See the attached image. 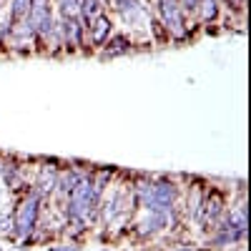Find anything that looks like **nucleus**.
<instances>
[{
  "label": "nucleus",
  "mask_w": 251,
  "mask_h": 251,
  "mask_svg": "<svg viewBox=\"0 0 251 251\" xmlns=\"http://www.w3.org/2000/svg\"><path fill=\"white\" fill-rule=\"evenodd\" d=\"M203 208H206V219H211V221H216L219 216H221V196L219 194H214L211 199H208L206 203H203Z\"/></svg>",
  "instance_id": "obj_16"
},
{
  "label": "nucleus",
  "mask_w": 251,
  "mask_h": 251,
  "mask_svg": "<svg viewBox=\"0 0 251 251\" xmlns=\"http://www.w3.org/2000/svg\"><path fill=\"white\" fill-rule=\"evenodd\" d=\"M28 8H30V0H13L10 3V23L15 25L18 20H23L28 15Z\"/></svg>",
  "instance_id": "obj_13"
},
{
  "label": "nucleus",
  "mask_w": 251,
  "mask_h": 251,
  "mask_svg": "<svg viewBox=\"0 0 251 251\" xmlns=\"http://www.w3.org/2000/svg\"><path fill=\"white\" fill-rule=\"evenodd\" d=\"M58 30H60V38H63V46H66L68 50H78L83 46V33H86V28H83L80 18H63L58 23Z\"/></svg>",
  "instance_id": "obj_4"
},
{
  "label": "nucleus",
  "mask_w": 251,
  "mask_h": 251,
  "mask_svg": "<svg viewBox=\"0 0 251 251\" xmlns=\"http://www.w3.org/2000/svg\"><path fill=\"white\" fill-rule=\"evenodd\" d=\"M136 196L146 211H171L176 201V186L169 181H158V183L143 181L136 186Z\"/></svg>",
  "instance_id": "obj_1"
},
{
  "label": "nucleus",
  "mask_w": 251,
  "mask_h": 251,
  "mask_svg": "<svg viewBox=\"0 0 251 251\" xmlns=\"http://www.w3.org/2000/svg\"><path fill=\"white\" fill-rule=\"evenodd\" d=\"M176 3H178L181 10H188V13H191V10H196V8L201 5V0H176Z\"/></svg>",
  "instance_id": "obj_19"
},
{
  "label": "nucleus",
  "mask_w": 251,
  "mask_h": 251,
  "mask_svg": "<svg viewBox=\"0 0 251 251\" xmlns=\"http://www.w3.org/2000/svg\"><path fill=\"white\" fill-rule=\"evenodd\" d=\"M169 214H171V211H149V219L141 221V234L149 236V234L161 231V228L169 224Z\"/></svg>",
  "instance_id": "obj_8"
},
{
  "label": "nucleus",
  "mask_w": 251,
  "mask_h": 251,
  "mask_svg": "<svg viewBox=\"0 0 251 251\" xmlns=\"http://www.w3.org/2000/svg\"><path fill=\"white\" fill-rule=\"evenodd\" d=\"M106 53H103V58H118V55H126V53H131V40L126 38V35H111L108 40H106Z\"/></svg>",
  "instance_id": "obj_10"
},
{
  "label": "nucleus",
  "mask_w": 251,
  "mask_h": 251,
  "mask_svg": "<svg viewBox=\"0 0 251 251\" xmlns=\"http://www.w3.org/2000/svg\"><path fill=\"white\" fill-rule=\"evenodd\" d=\"M53 251H80V246H75V244H68V246H60V249H53Z\"/></svg>",
  "instance_id": "obj_20"
},
{
  "label": "nucleus",
  "mask_w": 251,
  "mask_h": 251,
  "mask_svg": "<svg viewBox=\"0 0 251 251\" xmlns=\"http://www.w3.org/2000/svg\"><path fill=\"white\" fill-rule=\"evenodd\" d=\"M80 178H83V176L75 174V171H63V174L58 176V181H55V191H58L60 196H66V199H68V194L78 186Z\"/></svg>",
  "instance_id": "obj_12"
},
{
  "label": "nucleus",
  "mask_w": 251,
  "mask_h": 251,
  "mask_svg": "<svg viewBox=\"0 0 251 251\" xmlns=\"http://www.w3.org/2000/svg\"><path fill=\"white\" fill-rule=\"evenodd\" d=\"M3 178H5L8 188H15V186L20 183V174H18V166H15V163H8V166H5V171H3Z\"/></svg>",
  "instance_id": "obj_17"
},
{
  "label": "nucleus",
  "mask_w": 251,
  "mask_h": 251,
  "mask_svg": "<svg viewBox=\"0 0 251 251\" xmlns=\"http://www.w3.org/2000/svg\"><path fill=\"white\" fill-rule=\"evenodd\" d=\"M38 214H40V194L33 188V191L23 199V203L18 206L15 228H13V231H15L20 239H28V236L35 231V226H38Z\"/></svg>",
  "instance_id": "obj_2"
},
{
  "label": "nucleus",
  "mask_w": 251,
  "mask_h": 251,
  "mask_svg": "<svg viewBox=\"0 0 251 251\" xmlns=\"http://www.w3.org/2000/svg\"><path fill=\"white\" fill-rule=\"evenodd\" d=\"M88 35H91V43L93 46H103L111 38V20L106 15H98L93 23H91V28H88Z\"/></svg>",
  "instance_id": "obj_6"
},
{
  "label": "nucleus",
  "mask_w": 251,
  "mask_h": 251,
  "mask_svg": "<svg viewBox=\"0 0 251 251\" xmlns=\"http://www.w3.org/2000/svg\"><path fill=\"white\" fill-rule=\"evenodd\" d=\"M246 236V228L244 226H236L231 219H226L221 226H216V236H214V244L216 246H226V244H236Z\"/></svg>",
  "instance_id": "obj_5"
},
{
  "label": "nucleus",
  "mask_w": 251,
  "mask_h": 251,
  "mask_svg": "<svg viewBox=\"0 0 251 251\" xmlns=\"http://www.w3.org/2000/svg\"><path fill=\"white\" fill-rule=\"evenodd\" d=\"M116 10L126 23H136L138 18H143V5L141 0H116Z\"/></svg>",
  "instance_id": "obj_9"
},
{
  "label": "nucleus",
  "mask_w": 251,
  "mask_h": 251,
  "mask_svg": "<svg viewBox=\"0 0 251 251\" xmlns=\"http://www.w3.org/2000/svg\"><path fill=\"white\" fill-rule=\"evenodd\" d=\"M55 181H58V171L53 169V166H43L40 169V178L35 183V191L40 196H46V194H53L55 191Z\"/></svg>",
  "instance_id": "obj_11"
},
{
  "label": "nucleus",
  "mask_w": 251,
  "mask_h": 251,
  "mask_svg": "<svg viewBox=\"0 0 251 251\" xmlns=\"http://www.w3.org/2000/svg\"><path fill=\"white\" fill-rule=\"evenodd\" d=\"M15 228V219L10 216V214H3L0 216V231H5V234H10Z\"/></svg>",
  "instance_id": "obj_18"
},
{
  "label": "nucleus",
  "mask_w": 251,
  "mask_h": 251,
  "mask_svg": "<svg viewBox=\"0 0 251 251\" xmlns=\"http://www.w3.org/2000/svg\"><path fill=\"white\" fill-rule=\"evenodd\" d=\"M196 10L201 13V20L211 23V20L219 15V3H216V0H201V5H199Z\"/></svg>",
  "instance_id": "obj_15"
},
{
  "label": "nucleus",
  "mask_w": 251,
  "mask_h": 251,
  "mask_svg": "<svg viewBox=\"0 0 251 251\" xmlns=\"http://www.w3.org/2000/svg\"><path fill=\"white\" fill-rule=\"evenodd\" d=\"M174 251H194L191 246H178V249H174Z\"/></svg>",
  "instance_id": "obj_21"
},
{
  "label": "nucleus",
  "mask_w": 251,
  "mask_h": 251,
  "mask_svg": "<svg viewBox=\"0 0 251 251\" xmlns=\"http://www.w3.org/2000/svg\"><path fill=\"white\" fill-rule=\"evenodd\" d=\"M158 13L163 18V25L174 38H183L186 35V18L183 10L178 8L176 0H158Z\"/></svg>",
  "instance_id": "obj_3"
},
{
  "label": "nucleus",
  "mask_w": 251,
  "mask_h": 251,
  "mask_svg": "<svg viewBox=\"0 0 251 251\" xmlns=\"http://www.w3.org/2000/svg\"><path fill=\"white\" fill-rule=\"evenodd\" d=\"M55 3H58L60 20H63V18H75L78 10H80V0H55Z\"/></svg>",
  "instance_id": "obj_14"
},
{
  "label": "nucleus",
  "mask_w": 251,
  "mask_h": 251,
  "mask_svg": "<svg viewBox=\"0 0 251 251\" xmlns=\"http://www.w3.org/2000/svg\"><path fill=\"white\" fill-rule=\"evenodd\" d=\"M98 15H103V3L100 0H80V10H78V18H80V23H83V28H91V23L98 18Z\"/></svg>",
  "instance_id": "obj_7"
}]
</instances>
